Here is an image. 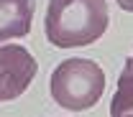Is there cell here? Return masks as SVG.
<instances>
[{
	"mask_svg": "<svg viewBox=\"0 0 133 117\" xmlns=\"http://www.w3.org/2000/svg\"><path fill=\"white\" fill-rule=\"evenodd\" d=\"M108 23V0H49L44 33L56 49H79L102 38Z\"/></svg>",
	"mask_w": 133,
	"mask_h": 117,
	"instance_id": "6da1fadb",
	"label": "cell"
},
{
	"mask_svg": "<svg viewBox=\"0 0 133 117\" xmlns=\"http://www.w3.org/2000/svg\"><path fill=\"white\" fill-rule=\"evenodd\" d=\"M49 92L51 99L64 110H90L105 92V71L92 59H64L51 71Z\"/></svg>",
	"mask_w": 133,
	"mask_h": 117,
	"instance_id": "7a4b0ae2",
	"label": "cell"
},
{
	"mask_svg": "<svg viewBox=\"0 0 133 117\" xmlns=\"http://www.w3.org/2000/svg\"><path fill=\"white\" fill-rule=\"evenodd\" d=\"M38 61L26 46H0V102L18 99L36 79Z\"/></svg>",
	"mask_w": 133,
	"mask_h": 117,
	"instance_id": "3957f363",
	"label": "cell"
},
{
	"mask_svg": "<svg viewBox=\"0 0 133 117\" xmlns=\"http://www.w3.org/2000/svg\"><path fill=\"white\" fill-rule=\"evenodd\" d=\"M36 0H0V43L31 33Z\"/></svg>",
	"mask_w": 133,
	"mask_h": 117,
	"instance_id": "277c9868",
	"label": "cell"
},
{
	"mask_svg": "<svg viewBox=\"0 0 133 117\" xmlns=\"http://www.w3.org/2000/svg\"><path fill=\"white\" fill-rule=\"evenodd\" d=\"M110 117H133V56L125 59V66L118 76V87L110 102Z\"/></svg>",
	"mask_w": 133,
	"mask_h": 117,
	"instance_id": "5b68a950",
	"label": "cell"
},
{
	"mask_svg": "<svg viewBox=\"0 0 133 117\" xmlns=\"http://www.w3.org/2000/svg\"><path fill=\"white\" fill-rule=\"evenodd\" d=\"M115 3L125 10V13H133V0H115Z\"/></svg>",
	"mask_w": 133,
	"mask_h": 117,
	"instance_id": "8992f818",
	"label": "cell"
}]
</instances>
